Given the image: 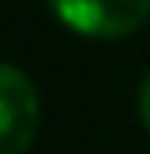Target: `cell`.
<instances>
[{"mask_svg":"<svg viewBox=\"0 0 150 154\" xmlns=\"http://www.w3.org/2000/svg\"><path fill=\"white\" fill-rule=\"evenodd\" d=\"M65 28L85 38H126L150 17V0H48Z\"/></svg>","mask_w":150,"mask_h":154,"instance_id":"obj_1","label":"cell"},{"mask_svg":"<svg viewBox=\"0 0 150 154\" xmlns=\"http://www.w3.org/2000/svg\"><path fill=\"white\" fill-rule=\"evenodd\" d=\"M137 113H140V120H143V127L150 130V72H147V79L140 82V96H137Z\"/></svg>","mask_w":150,"mask_h":154,"instance_id":"obj_3","label":"cell"},{"mask_svg":"<svg viewBox=\"0 0 150 154\" xmlns=\"http://www.w3.org/2000/svg\"><path fill=\"white\" fill-rule=\"evenodd\" d=\"M41 99L31 75L0 62V154H24L38 137Z\"/></svg>","mask_w":150,"mask_h":154,"instance_id":"obj_2","label":"cell"}]
</instances>
